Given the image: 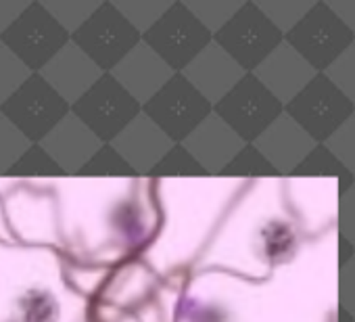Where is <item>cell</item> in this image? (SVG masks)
<instances>
[]
</instances>
